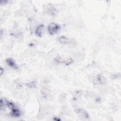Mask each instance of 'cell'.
<instances>
[{"label":"cell","mask_w":121,"mask_h":121,"mask_svg":"<svg viewBox=\"0 0 121 121\" xmlns=\"http://www.w3.org/2000/svg\"><path fill=\"white\" fill-rule=\"evenodd\" d=\"M59 29L60 26L55 23H51L48 26V32L49 34L52 35L57 33Z\"/></svg>","instance_id":"6da1fadb"},{"label":"cell","mask_w":121,"mask_h":121,"mask_svg":"<svg viewBox=\"0 0 121 121\" xmlns=\"http://www.w3.org/2000/svg\"><path fill=\"white\" fill-rule=\"evenodd\" d=\"M9 109H10V114L12 116L17 117L20 115V112L19 110L16 107L14 103H12L9 106Z\"/></svg>","instance_id":"7a4b0ae2"},{"label":"cell","mask_w":121,"mask_h":121,"mask_svg":"<svg viewBox=\"0 0 121 121\" xmlns=\"http://www.w3.org/2000/svg\"><path fill=\"white\" fill-rule=\"evenodd\" d=\"M45 12L51 15H54L56 12V9L54 7V6L52 4H48L45 6V8H44Z\"/></svg>","instance_id":"3957f363"},{"label":"cell","mask_w":121,"mask_h":121,"mask_svg":"<svg viewBox=\"0 0 121 121\" xmlns=\"http://www.w3.org/2000/svg\"><path fill=\"white\" fill-rule=\"evenodd\" d=\"M77 114L78 116L83 119H87L88 118V114L85 110L79 109L77 111Z\"/></svg>","instance_id":"277c9868"},{"label":"cell","mask_w":121,"mask_h":121,"mask_svg":"<svg viewBox=\"0 0 121 121\" xmlns=\"http://www.w3.org/2000/svg\"><path fill=\"white\" fill-rule=\"evenodd\" d=\"M44 30V26L43 25H40L37 26L35 30V34L39 37H42Z\"/></svg>","instance_id":"5b68a950"},{"label":"cell","mask_w":121,"mask_h":121,"mask_svg":"<svg viewBox=\"0 0 121 121\" xmlns=\"http://www.w3.org/2000/svg\"><path fill=\"white\" fill-rule=\"evenodd\" d=\"M6 62L7 63V64L10 67L14 68V69H17V66L15 62V61H14V60L11 58H8L6 60Z\"/></svg>","instance_id":"8992f818"},{"label":"cell","mask_w":121,"mask_h":121,"mask_svg":"<svg viewBox=\"0 0 121 121\" xmlns=\"http://www.w3.org/2000/svg\"><path fill=\"white\" fill-rule=\"evenodd\" d=\"M58 40L60 42L62 43L65 44H70L71 43V41L66 36L64 35H61L58 37Z\"/></svg>","instance_id":"52a82bcc"},{"label":"cell","mask_w":121,"mask_h":121,"mask_svg":"<svg viewBox=\"0 0 121 121\" xmlns=\"http://www.w3.org/2000/svg\"><path fill=\"white\" fill-rule=\"evenodd\" d=\"M105 78L101 75H97L95 79V84H104L105 82Z\"/></svg>","instance_id":"ba28073f"},{"label":"cell","mask_w":121,"mask_h":121,"mask_svg":"<svg viewBox=\"0 0 121 121\" xmlns=\"http://www.w3.org/2000/svg\"><path fill=\"white\" fill-rule=\"evenodd\" d=\"M55 60H56L55 61L58 62L63 63L66 65H69L72 62V60L71 58L66 59L65 60H61L60 59L57 58V59H56Z\"/></svg>","instance_id":"9c48e42d"},{"label":"cell","mask_w":121,"mask_h":121,"mask_svg":"<svg viewBox=\"0 0 121 121\" xmlns=\"http://www.w3.org/2000/svg\"><path fill=\"white\" fill-rule=\"evenodd\" d=\"M36 83L35 81H33L29 83H27L26 84V86L29 87V88H34L36 86Z\"/></svg>","instance_id":"30bf717a"},{"label":"cell","mask_w":121,"mask_h":121,"mask_svg":"<svg viewBox=\"0 0 121 121\" xmlns=\"http://www.w3.org/2000/svg\"><path fill=\"white\" fill-rule=\"evenodd\" d=\"M4 69H3V68L0 67V74L1 75L3 73H4Z\"/></svg>","instance_id":"8fae6325"},{"label":"cell","mask_w":121,"mask_h":121,"mask_svg":"<svg viewBox=\"0 0 121 121\" xmlns=\"http://www.w3.org/2000/svg\"><path fill=\"white\" fill-rule=\"evenodd\" d=\"M55 121H60V119H59L58 118H57V117H55L54 119H53Z\"/></svg>","instance_id":"7c38bea8"}]
</instances>
